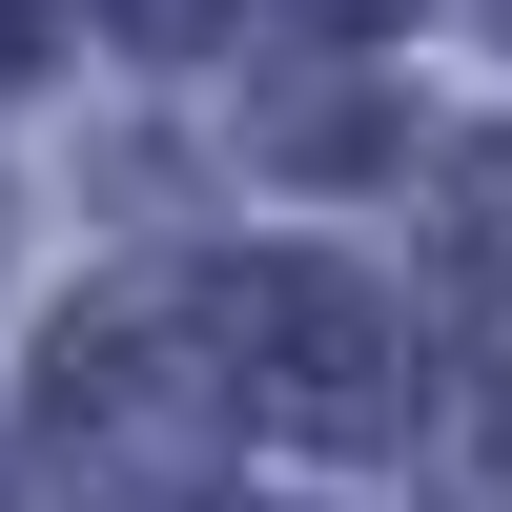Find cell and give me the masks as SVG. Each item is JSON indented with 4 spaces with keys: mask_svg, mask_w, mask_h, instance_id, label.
<instances>
[{
    "mask_svg": "<svg viewBox=\"0 0 512 512\" xmlns=\"http://www.w3.org/2000/svg\"><path fill=\"white\" fill-rule=\"evenodd\" d=\"M185 328L226 349V410H267V431H308V451H390L410 431V349H390V308H369L328 246H226V267L185 287Z\"/></svg>",
    "mask_w": 512,
    "mask_h": 512,
    "instance_id": "6da1fadb",
    "label": "cell"
},
{
    "mask_svg": "<svg viewBox=\"0 0 512 512\" xmlns=\"http://www.w3.org/2000/svg\"><path fill=\"white\" fill-rule=\"evenodd\" d=\"M205 431H226V349L185 328V287H123V308H82L62 349H41V472L62 492L164 512L205 472Z\"/></svg>",
    "mask_w": 512,
    "mask_h": 512,
    "instance_id": "7a4b0ae2",
    "label": "cell"
},
{
    "mask_svg": "<svg viewBox=\"0 0 512 512\" xmlns=\"http://www.w3.org/2000/svg\"><path fill=\"white\" fill-rule=\"evenodd\" d=\"M431 328H451V369H492L512 349V144L451 164V226H431Z\"/></svg>",
    "mask_w": 512,
    "mask_h": 512,
    "instance_id": "3957f363",
    "label": "cell"
},
{
    "mask_svg": "<svg viewBox=\"0 0 512 512\" xmlns=\"http://www.w3.org/2000/svg\"><path fill=\"white\" fill-rule=\"evenodd\" d=\"M103 21H123V41H144V62H205V41H226V21H246V0H103Z\"/></svg>",
    "mask_w": 512,
    "mask_h": 512,
    "instance_id": "277c9868",
    "label": "cell"
},
{
    "mask_svg": "<svg viewBox=\"0 0 512 512\" xmlns=\"http://www.w3.org/2000/svg\"><path fill=\"white\" fill-rule=\"evenodd\" d=\"M21 62H41V0H0V82H21Z\"/></svg>",
    "mask_w": 512,
    "mask_h": 512,
    "instance_id": "5b68a950",
    "label": "cell"
},
{
    "mask_svg": "<svg viewBox=\"0 0 512 512\" xmlns=\"http://www.w3.org/2000/svg\"><path fill=\"white\" fill-rule=\"evenodd\" d=\"M492 21H512V0H492Z\"/></svg>",
    "mask_w": 512,
    "mask_h": 512,
    "instance_id": "8992f818",
    "label": "cell"
}]
</instances>
